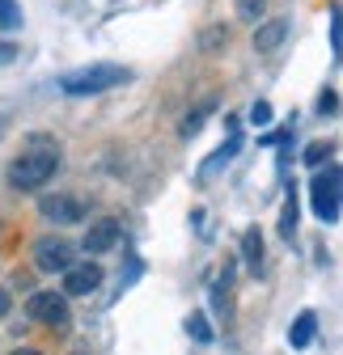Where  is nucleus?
Wrapping results in <instances>:
<instances>
[{"label":"nucleus","instance_id":"0eeeda50","mask_svg":"<svg viewBox=\"0 0 343 355\" xmlns=\"http://www.w3.org/2000/svg\"><path fill=\"white\" fill-rule=\"evenodd\" d=\"M102 284V266L98 262H72L64 271V296H90Z\"/></svg>","mask_w":343,"mask_h":355},{"label":"nucleus","instance_id":"5701e85b","mask_svg":"<svg viewBox=\"0 0 343 355\" xmlns=\"http://www.w3.org/2000/svg\"><path fill=\"white\" fill-rule=\"evenodd\" d=\"M9 309H13V296H9L5 288H0V318H5V313H9Z\"/></svg>","mask_w":343,"mask_h":355},{"label":"nucleus","instance_id":"f257e3e1","mask_svg":"<svg viewBox=\"0 0 343 355\" xmlns=\"http://www.w3.org/2000/svg\"><path fill=\"white\" fill-rule=\"evenodd\" d=\"M56 169H60V148H56V140L34 136V140L13 157V165H9V187H13V191H38L42 182H51V178H56Z\"/></svg>","mask_w":343,"mask_h":355},{"label":"nucleus","instance_id":"a211bd4d","mask_svg":"<svg viewBox=\"0 0 343 355\" xmlns=\"http://www.w3.org/2000/svg\"><path fill=\"white\" fill-rule=\"evenodd\" d=\"M331 51H335V60L343 55V9L331 13Z\"/></svg>","mask_w":343,"mask_h":355},{"label":"nucleus","instance_id":"1a4fd4ad","mask_svg":"<svg viewBox=\"0 0 343 355\" xmlns=\"http://www.w3.org/2000/svg\"><path fill=\"white\" fill-rule=\"evenodd\" d=\"M314 334H318V313H314V309H301V313L292 318V326H288V347L306 351L314 343Z\"/></svg>","mask_w":343,"mask_h":355},{"label":"nucleus","instance_id":"6ab92c4d","mask_svg":"<svg viewBox=\"0 0 343 355\" xmlns=\"http://www.w3.org/2000/svg\"><path fill=\"white\" fill-rule=\"evenodd\" d=\"M263 9H267V0H237V17L242 21H259Z\"/></svg>","mask_w":343,"mask_h":355},{"label":"nucleus","instance_id":"f8f14e48","mask_svg":"<svg viewBox=\"0 0 343 355\" xmlns=\"http://www.w3.org/2000/svg\"><path fill=\"white\" fill-rule=\"evenodd\" d=\"M242 262H246V271H254V275L263 271V233L259 229L242 233Z\"/></svg>","mask_w":343,"mask_h":355},{"label":"nucleus","instance_id":"f3484780","mask_svg":"<svg viewBox=\"0 0 343 355\" xmlns=\"http://www.w3.org/2000/svg\"><path fill=\"white\" fill-rule=\"evenodd\" d=\"M187 334H191L195 343H212V326H208V318H203V313H191V318H187Z\"/></svg>","mask_w":343,"mask_h":355},{"label":"nucleus","instance_id":"9b49d317","mask_svg":"<svg viewBox=\"0 0 343 355\" xmlns=\"http://www.w3.org/2000/svg\"><path fill=\"white\" fill-rule=\"evenodd\" d=\"M237 148H242V131H237V127H229V140H225V144H221L217 153L208 157V165L199 169V178H212V173H217L221 165H229V161L237 157Z\"/></svg>","mask_w":343,"mask_h":355},{"label":"nucleus","instance_id":"412c9836","mask_svg":"<svg viewBox=\"0 0 343 355\" xmlns=\"http://www.w3.org/2000/svg\"><path fill=\"white\" fill-rule=\"evenodd\" d=\"M250 123H254V127H267V123H271V102H254V106H250Z\"/></svg>","mask_w":343,"mask_h":355},{"label":"nucleus","instance_id":"2eb2a0df","mask_svg":"<svg viewBox=\"0 0 343 355\" xmlns=\"http://www.w3.org/2000/svg\"><path fill=\"white\" fill-rule=\"evenodd\" d=\"M22 26V5L17 0H0V30H17Z\"/></svg>","mask_w":343,"mask_h":355},{"label":"nucleus","instance_id":"20e7f679","mask_svg":"<svg viewBox=\"0 0 343 355\" xmlns=\"http://www.w3.org/2000/svg\"><path fill=\"white\" fill-rule=\"evenodd\" d=\"M26 313L42 326H51V330H68L72 313H68V296L64 292H34L26 300Z\"/></svg>","mask_w":343,"mask_h":355},{"label":"nucleus","instance_id":"4468645a","mask_svg":"<svg viewBox=\"0 0 343 355\" xmlns=\"http://www.w3.org/2000/svg\"><path fill=\"white\" fill-rule=\"evenodd\" d=\"M229 47V30L225 26H208L203 34H199V51L203 55H217V51H225Z\"/></svg>","mask_w":343,"mask_h":355},{"label":"nucleus","instance_id":"b1692460","mask_svg":"<svg viewBox=\"0 0 343 355\" xmlns=\"http://www.w3.org/2000/svg\"><path fill=\"white\" fill-rule=\"evenodd\" d=\"M13 355H42V351H34V347H22V351H13Z\"/></svg>","mask_w":343,"mask_h":355},{"label":"nucleus","instance_id":"dca6fc26","mask_svg":"<svg viewBox=\"0 0 343 355\" xmlns=\"http://www.w3.org/2000/svg\"><path fill=\"white\" fill-rule=\"evenodd\" d=\"M212 110H217V106H212V102H203L195 114H187V119H183V136H187V140H191V136H199V127H203V119H208Z\"/></svg>","mask_w":343,"mask_h":355},{"label":"nucleus","instance_id":"4be33fe9","mask_svg":"<svg viewBox=\"0 0 343 355\" xmlns=\"http://www.w3.org/2000/svg\"><path fill=\"white\" fill-rule=\"evenodd\" d=\"M318 114H339V98H335V89H322V94H318Z\"/></svg>","mask_w":343,"mask_h":355},{"label":"nucleus","instance_id":"7ed1b4c3","mask_svg":"<svg viewBox=\"0 0 343 355\" xmlns=\"http://www.w3.org/2000/svg\"><path fill=\"white\" fill-rule=\"evenodd\" d=\"M310 207L322 225H335L343 211V165H318L314 182H310Z\"/></svg>","mask_w":343,"mask_h":355},{"label":"nucleus","instance_id":"423d86ee","mask_svg":"<svg viewBox=\"0 0 343 355\" xmlns=\"http://www.w3.org/2000/svg\"><path fill=\"white\" fill-rule=\"evenodd\" d=\"M38 211H42V220H51V225H81L85 220V203L72 199V195H42Z\"/></svg>","mask_w":343,"mask_h":355},{"label":"nucleus","instance_id":"ddd939ff","mask_svg":"<svg viewBox=\"0 0 343 355\" xmlns=\"http://www.w3.org/2000/svg\"><path fill=\"white\" fill-rule=\"evenodd\" d=\"M296 211H301V207H296V182H292L288 199H284V211H280V237L284 241H292V233H296Z\"/></svg>","mask_w":343,"mask_h":355},{"label":"nucleus","instance_id":"6e6552de","mask_svg":"<svg viewBox=\"0 0 343 355\" xmlns=\"http://www.w3.org/2000/svg\"><path fill=\"white\" fill-rule=\"evenodd\" d=\"M119 237H123V225L115 216H106L98 225H90V233H85V254H106V250L119 245Z\"/></svg>","mask_w":343,"mask_h":355},{"label":"nucleus","instance_id":"aec40b11","mask_svg":"<svg viewBox=\"0 0 343 355\" xmlns=\"http://www.w3.org/2000/svg\"><path fill=\"white\" fill-rule=\"evenodd\" d=\"M326 157H331V144H322V140H314V144L306 148V165H314V169H318Z\"/></svg>","mask_w":343,"mask_h":355},{"label":"nucleus","instance_id":"f03ea898","mask_svg":"<svg viewBox=\"0 0 343 355\" xmlns=\"http://www.w3.org/2000/svg\"><path fill=\"white\" fill-rule=\"evenodd\" d=\"M127 80H132V68H123V64H90V68L64 72L60 76V94H68V98H94V94L119 89Z\"/></svg>","mask_w":343,"mask_h":355},{"label":"nucleus","instance_id":"39448f33","mask_svg":"<svg viewBox=\"0 0 343 355\" xmlns=\"http://www.w3.org/2000/svg\"><path fill=\"white\" fill-rule=\"evenodd\" d=\"M30 254H34V266L42 275H56V271H68L72 266V245L64 237H38Z\"/></svg>","mask_w":343,"mask_h":355},{"label":"nucleus","instance_id":"9d476101","mask_svg":"<svg viewBox=\"0 0 343 355\" xmlns=\"http://www.w3.org/2000/svg\"><path fill=\"white\" fill-rule=\"evenodd\" d=\"M284 38H288V21H284V17L259 21V30H254V51H259V55H271Z\"/></svg>","mask_w":343,"mask_h":355}]
</instances>
